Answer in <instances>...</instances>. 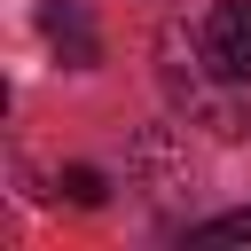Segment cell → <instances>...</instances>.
<instances>
[{
  "instance_id": "obj_1",
  "label": "cell",
  "mask_w": 251,
  "mask_h": 251,
  "mask_svg": "<svg viewBox=\"0 0 251 251\" xmlns=\"http://www.w3.org/2000/svg\"><path fill=\"white\" fill-rule=\"evenodd\" d=\"M204 63L227 86H251V0H212V16H204Z\"/></svg>"
},
{
  "instance_id": "obj_4",
  "label": "cell",
  "mask_w": 251,
  "mask_h": 251,
  "mask_svg": "<svg viewBox=\"0 0 251 251\" xmlns=\"http://www.w3.org/2000/svg\"><path fill=\"white\" fill-rule=\"evenodd\" d=\"M188 243H251V212H220V220L188 227Z\"/></svg>"
},
{
  "instance_id": "obj_3",
  "label": "cell",
  "mask_w": 251,
  "mask_h": 251,
  "mask_svg": "<svg viewBox=\"0 0 251 251\" xmlns=\"http://www.w3.org/2000/svg\"><path fill=\"white\" fill-rule=\"evenodd\" d=\"M55 188H63V196H71L78 212H94V204H110V180H102L94 165H63V173H55Z\"/></svg>"
},
{
  "instance_id": "obj_2",
  "label": "cell",
  "mask_w": 251,
  "mask_h": 251,
  "mask_svg": "<svg viewBox=\"0 0 251 251\" xmlns=\"http://www.w3.org/2000/svg\"><path fill=\"white\" fill-rule=\"evenodd\" d=\"M39 31H47V39H55V47H63V55L78 63V71L94 63V31H86L78 0H39Z\"/></svg>"
}]
</instances>
